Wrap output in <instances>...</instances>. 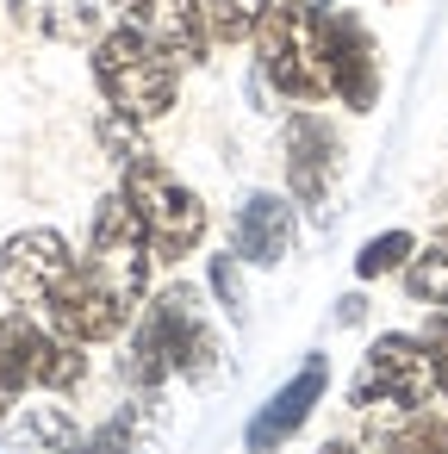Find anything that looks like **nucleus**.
<instances>
[{
	"label": "nucleus",
	"instance_id": "f257e3e1",
	"mask_svg": "<svg viewBox=\"0 0 448 454\" xmlns=\"http://www.w3.org/2000/svg\"><path fill=\"white\" fill-rule=\"evenodd\" d=\"M218 367V330L193 286H162L125 348V380L138 392H162L169 380H206Z\"/></svg>",
	"mask_w": 448,
	"mask_h": 454
},
{
	"label": "nucleus",
	"instance_id": "f03ea898",
	"mask_svg": "<svg viewBox=\"0 0 448 454\" xmlns=\"http://www.w3.org/2000/svg\"><path fill=\"white\" fill-rule=\"evenodd\" d=\"M94 88L106 94L113 113L150 125V119H162V113L175 106V94H181V63H175L162 44H150L144 32L119 26V32H106V38L94 44Z\"/></svg>",
	"mask_w": 448,
	"mask_h": 454
},
{
	"label": "nucleus",
	"instance_id": "7ed1b4c3",
	"mask_svg": "<svg viewBox=\"0 0 448 454\" xmlns=\"http://www.w3.org/2000/svg\"><path fill=\"white\" fill-rule=\"evenodd\" d=\"M255 63L262 82L280 100H324L330 94V63H324V7L305 0H274L262 32H255Z\"/></svg>",
	"mask_w": 448,
	"mask_h": 454
},
{
	"label": "nucleus",
	"instance_id": "20e7f679",
	"mask_svg": "<svg viewBox=\"0 0 448 454\" xmlns=\"http://www.w3.org/2000/svg\"><path fill=\"white\" fill-rule=\"evenodd\" d=\"M119 193H125V206L138 212V224H144L156 262H181V255H193V249L206 243V206H200V193H193L187 181H175L156 156L125 162V168H119Z\"/></svg>",
	"mask_w": 448,
	"mask_h": 454
},
{
	"label": "nucleus",
	"instance_id": "39448f33",
	"mask_svg": "<svg viewBox=\"0 0 448 454\" xmlns=\"http://www.w3.org/2000/svg\"><path fill=\"white\" fill-rule=\"evenodd\" d=\"M82 373H88L82 342L57 336L51 324L26 317V311H7V317H0V380H7L13 392H26V386L69 392V386H82Z\"/></svg>",
	"mask_w": 448,
	"mask_h": 454
},
{
	"label": "nucleus",
	"instance_id": "423d86ee",
	"mask_svg": "<svg viewBox=\"0 0 448 454\" xmlns=\"http://www.w3.org/2000/svg\"><path fill=\"white\" fill-rule=\"evenodd\" d=\"M51 330L57 336H69V342H106V336H119L125 324H131V311H138V293H125L113 274H100L88 255H75V268H69V280L51 293Z\"/></svg>",
	"mask_w": 448,
	"mask_h": 454
},
{
	"label": "nucleus",
	"instance_id": "0eeeda50",
	"mask_svg": "<svg viewBox=\"0 0 448 454\" xmlns=\"http://www.w3.org/2000/svg\"><path fill=\"white\" fill-rule=\"evenodd\" d=\"M429 392H436L429 348H423V336H405V330L380 336L361 355L355 380H349V404L355 411H373V404H423Z\"/></svg>",
	"mask_w": 448,
	"mask_h": 454
},
{
	"label": "nucleus",
	"instance_id": "6e6552de",
	"mask_svg": "<svg viewBox=\"0 0 448 454\" xmlns=\"http://www.w3.org/2000/svg\"><path fill=\"white\" fill-rule=\"evenodd\" d=\"M69 268H75V249L51 224L20 231V237L0 243V293L20 299V305H51V293L69 280Z\"/></svg>",
	"mask_w": 448,
	"mask_h": 454
},
{
	"label": "nucleus",
	"instance_id": "1a4fd4ad",
	"mask_svg": "<svg viewBox=\"0 0 448 454\" xmlns=\"http://www.w3.org/2000/svg\"><path fill=\"white\" fill-rule=\"evenodd\" d=\"M280 162H287V193L311 212L330 206V187H336V168H342V144L336 131L318 119V113H293L287 131H280Z\"/></svg>",
	"mask_w": 448,
	"mask_h": 454
},
{
	"label": "nucleus",
	"instance_id": "9d476101",
	"mask_svg": "<svg viewBox=\"0 0 448 454\" xmlns=\"http://www.w3.org/2000/svg\"><path fill=\"white\" fill-rule=\"evenodd\" d=\"M88 262H94L100 274H113L125 293H138V299H144L156 249H150V237H144V224H138V212L125 206V193H106V200H100L94 231H88Z\"/></svg>",
	"mask_w": 448,
	"mask_h": 454
},
{
	"label": "nucleus",
	"instance_id": "9b49d317",
	"mask_svg": "<svg viewBox=\"0 0 448 454\" xmlns=\"http://www.w3.org/2000/svg\"><path fill=\"white\" fill-rule=\"evenodd\" d=\"M324 63H330V94L349 113H367L380 100V51L355 13H324Z\"/></svg>",
	"mask_w": 448,
	"mask_h": 454
},
{
	"label": "nucleus",
	"instance_id": "f8f14e48",
	"mask_svg": "<svg viewBox=\"0 0 448 454\" xmlns=\"http://www.w3.org/2000/svg\"><path fill=\"white\" fill-rule=\"evenodd\" d=\"M324 386H330V367H324V355H305V367L249 417V429H243V454H280L299 429H305V417L324 404Z\"/></svg>",
	"mask_w": 448,
	"mask_h": 454
},
{
	"label": "nucleus",
	"instance_id": "ddd939ff",
	"mask_svg": "<svg viewBox=\"0 0 448 454\" xmlns=\"http://www.w3.org/2000/svg\"><path fill=\"white\" fill-rule=\"evenodd\" d=\"M119 13L131 32H144L150 44H162L175 63H206L212 32L200 20V0H119Z\"/></svg>",
	"mask_w": 448,
	"mask_h": 454
},
{
	"label": "nucleus",
	"instance_id": "4468645a",
	"mask_svg": "<svg viewBox=\"0 0 448 454\" xmlns=\"http://www.w3.org/2000/svg\"><path fill=\"white\" fill-rule=\"evenodd\" d=\"M293 243H299V218H293V206H287L280 193H249V200L237 206L231 249H237L243 262L274 268V262H287V255H293Z\"/></svg>",
	"mask_w": 448,
	"mask_h": 454
},
{
	"label": "nucleus",
	"instance_id": "2eb2a0df",
	"mask_svg": "<svg viewBox=\"0 0 448 454\" xmlns=\"http://www.w3.org/2000/svg\"><path fill=\"white\" fill-rule=\"evenodd\" d=\"M361 435L373 454H448V417L429 404H373L361 411Z\"/></svg>",
	"mask_w": 448,
	"mask_h": 454
},
{
	"label": "nucleus",
	"instance_id": "dca6fc26",
	"mask_svg": "<svg viewBox=\"0 0 448 454\" xmlns=\"http://www.w3.org/2000/svg\"><path fill=\"white\" fill-rule=\"evenodd\" d=\"M13 20L51 44H100L106 38V0H7Z\"/></svg>",
	"mask_w": 448,
	"mask_h": 454
},
{
	"label": "nucleus",
	"instance_id": "f3484780",
	"mask_svg": "<svg viewBox=\"0 0 448 454\" xmlns=\"http://www.w3.org/2000/svg\"><path fill=\"white\" fill-rule=\"evenodd\" d=\"M268 7H274V0H200V20H206L212 44H243V38L262 32Z\"/></svg>",
	"mask_w": 448,
	"mask_h": 454
},
{
	"label": "nucleus",
	"instance_id": "a211bd4d",
	"mask_svg": "<svg viewBox=\"0 0 448 454\" xmlns=\"http://www.w3.org/2000/svg\"><path fill=\"white\" fill-rule=\"evenodd\" d=\"M75 417L63 404H32L26 423H20V448L26 454H75Z\"/></svg>",
	"mask_w": 448,
	"mask_h": 454
},
{
	"label": "nucleus",
	"instance_id": "6ab92c4d",
	"mask_svg": "<svg viewBox=\"0 0 448 454\" xmlns=\"http://www.w3.org/2000/svg\"><path fill=\"white\" fill-rule=\"evenodd\" d=\"M405 293L417 305H429V311H448V237L405 262Z\"/></svg>",
	"mask_w": 448,
	"mask_h": 454
},
{
	"label": "nucleus",
	"instance_id": "aec40b11",
	"mask_svg": "<svg viewBox=\"0 0 448 454\" xmlns=\"http://www.w3.org/2000/svg\"><path fill=\"white\" fill-rule=\"evenodd\" d=\"M150 398H156V392H144V404H150ZM144 404H125L119 417H106L88 442H75V454H138V442H144V429H138Z\"/></svg>",
	"mask_w": 448,
	"mask_h": 454
},
{
	"label": "nucleus",
	"instance_id": "412c9836",
	"mask_svg": "<svg viewBox=\"0 0 448 454\" xmlns=\"http://www.w3.org/2000/svg\"><path fill=\"white\" fill-rule=\"evenodd\" d=\"M417 255V243H411V231H386V237H373L361 255H355V274L361 280H380V274H392V268H405Z\"/></svg>",
	"mask_w": 448,
	"mask_h": 454
},
{
	"label": "nucleus",
	"instance_id": "4be33fe9",
	"mask_svg": "<svg viewBox=\"0 0 448 454\" xmlns=\"http://www.w3.org/2000/svg\"><path fill=\"white\" fill-rule=\"evenodd\" d=\"M100 144L113 150V162H119V168H125V162H138V156H150V144H144L138 119H125V113H106V119H100Z\"/></svg>",
	"mask_w": 448,
	"mask_h": 454
},
{
	"label": "nucleus",
	"instance_id": "5701e85b",
	"mask_svg": "<svg viewBox=\"0 0 448 454\" xmlns=\"http://www.w3.org/2000/svg\"><path fill=\"white\" fill-rule=\"evenodd\" d=\"M423 348H429V373H436V392L448 398V311H436L423 324Z\"/></svg>",
	"mask_w": 448,
	"mask_h": 454
},
{
	"label": "nucleus",
	"instance_id": "b1692460",
	"mask_svg": "<svg viewBox=\"0 0 448 454\" xmlns=\"http://www.w3.org/2000/svg\"><path fill=\"white\" fill-rule=\"evenodd\" d=\"M212 286H218V299H224L231 311H243V274H237V249L212 262Z\"/></svg>",
	"mask_w": 448,
	"mask_h": 454
},
{
	"label": "nucleus",
	"instance_id": "393cba45",
	"mask_svg": "<svg viewBox=\"0 0 448 454\" xmlns=\"http://www.w3.org/2000/svg\"><path fill=\"white\" fill-rule=\"evenodd\" d=\"M429 212H436V224H442V237H448V187L436 193V206H429Z\"/></svg>",
	"mask_w": 448,
	"mask_h": 454
},
{
	"label": "nucleus",
	"instance_id": "a878e982",
	"mask_svg": "<svg viewBox=\"0 0 448 454\" xmlns=\"http://www.w3.org/2000/svg\"><path fill=\"white\" fill-rule=\"evenodd\" d=\"M7 417H13V386L0 380V423H7Z\"/></svg>",
	"mask_w": 448,
	"mask_h": 454
},
{
	"label": "nucleus",
	"instance_id": "bb28decb",
	"mask_svg": "<svg viewBox=\"0 0 448 454\" xmlns=\"http://www.w3.org/2000/svg\"><path fill=\"white\" fill-rule=\"evenodd\" d=\"M324 454H361V448H349V442H330V448H324Z\"/></svg>",
	"mask_w": 448,
	"mask_h": 454
},
{
	"label": "nucleus",
	"instance_id": "cd10ccee",
	"mask_svg": "<svg viewBox=\"0 0 448 454\" xmlns=\"http://www.w3.org/2000/svg\"><path fill=\"white\" fill-rule=\"evenodd\" d=\"M324 7H330V0H324Z\"/></svg>",
	"mask_w": 448,
	"mask_h": 454
}]
</instances>
